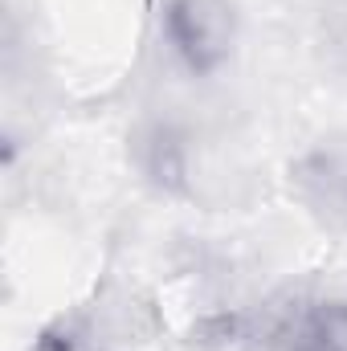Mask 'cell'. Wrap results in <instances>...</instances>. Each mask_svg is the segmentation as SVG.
Segmentation results:
<instances>
[{"mask_svg": "<svg viewBox=\"0 0 347 351\" xmlns=\"http://www.w3.org/2000/svg\"><path fill=\"white\" fill-rule=\"evenodd\" d=\"M164 37L188 74H217L237 49L233 0H168Z\"/></svg>", "mask_w": 347, "mask_h": 351, "instance_id": "obj_1", "label": "cell"}]
</instances>
